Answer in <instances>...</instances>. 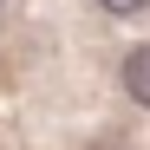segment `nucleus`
<instances>
[{
  "instance_id": "obj_1",
  "label": "nucleus",
  "mask_w": 150,
  "mask_h": 150,
  "mask_svg": "<svg viewBox=\"0 0 150 150\" xmlns=\"http://www.w3.org/2000/svg\"><path fill=\"white\" fill-rule=\"evenodd\" d=\"M124 91L150 111V46H131V52H124Z\"/></svg>"
},
{
  "instance_id": "obj_2",
  "label": "nucleus",
  "mask_w": 150,
  "mask_h": 150,
  "mask_svg": "<svg viewBox=\"0 0 150 150\" xmlns=\"http://www.w3.org/2000/svg\"><path fill=\"white\" fill-rule=\"evenodd\" d=\"M98 7H105V13H144L150 0H98Z\"/></svg>"
},
{
  "instance_id": "obj_3",
  "label": "nucleus",
  "mask_w": 150,
  "mask_h": 150,
  "mask_svg": "<svg viewBox=\"0 0 150 150\" xmlns=\"http://www.w3.org/2000/svg\"><path fill=\"white\" fill-rule=\"evenodd\" d=\"M85 150H124V144H111V137H105V144H85Z\"/></svg>"
},
{
  "instance_id": "obj_4",
  "label": "nucleus",
  "mask_w": 150,
  "mask_h": 150,
  "mask_svg": "<svg viewBox=\"0 0 150 150\" xmlns=\"http://www.w3.org/2000/svg\"><path fill=\"white\" fill-rule=\"evenodd\" d=\"M0 13H7V0H0Z\"/></svg>"
}]
</instances>
